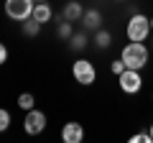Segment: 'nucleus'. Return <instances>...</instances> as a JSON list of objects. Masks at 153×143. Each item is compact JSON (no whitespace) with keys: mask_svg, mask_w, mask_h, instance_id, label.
Returning a JSON list of instances; mask_svg holds the SVG:
<instances>
[{"mask_svg":"<svg viewBox=\"0 0 153 143\" xmlns=\"http://www.w3.org/2000/svg\"><path fill=\"white\" fill-rule=\"evenodd\" d=\"M120 59L125 61L128 69H146L148 66V59H151V54H148V46L143 44V41H130V44L123 46L120 51Z\"/></svg>","mask_w":153,"mask_h":143,"instance_id":"nucleus-1","label":"nucleus"},{"mask_svg":"<svg viewBox=\"0 0 153 143\" xmlns=\"http://www.w3.org/2000/svg\"><path fill=\"white\" fill-rule=\"evenodd\" d=\"M125 33H128V41H148V36L153 33L151 18L143 16V13H133V16L128 18Z\"/></svg>","mask_w":153,"mask_h":143,"instance_id":"nucleus-2","label":"nucleus"},{"mask_svg":"<svg viewBox=\"0 0 153 143\" xmlns=\"http://www.w3.org/2000/svg\"><path fill=\"white\" fill-rule=\"evenodd\" d=\"M33 5H36V0H5L3 10H5V16L10 21L23 23V21H28L33 16Z\"/></svg>","mask_w":153,"mask_h":143,"instance_id":"nucleus-3","label":"nucleus"},{"mask_svg":"<svg viewBox=\"0 0 153 143\" xmlns=\"http://www.w3.org/2000/svg\"><path fill=\"white\" fill-rule=\"evenodd\" d=\"M71 77H74L76 84H82V87H89V84L97 82V69L89 59H76L71 64Z\"/></svg>","mask_w":153,"mask_h":143,"instance_id":"nucleus-4","label":"nucleus"},{"mask_svg":"<svg viewBox=\"0 0 153 143\" xmlns=\"http://www.w3.org/2000/svg\"><path fill=\"white\" fill-rule=\"evenodd\" d=\"M46 125H49V118H46V112L41 110H28L26 118H23V130H26V136H38V133H44Z\"/></svg>","mask_w":153,"mask_h":143,"instance_id":"nucleus-5","label":"nucleus"},{"mask_svg":"<svg viewBox=\"0 0 153 143\" xmlns=\"http://www.w3.org/2000/svg\"><path fill=\"white\" fill-rule=\"evenodd\" d=\"M117 84L125 95H138L143 89V77L138 69H125L123 74H117Z\"/></svg>","mask_w":153,"mask_h":143,"instance_id":"nucleus-6","label":"nucleus"},{"mask_svg":"<svg viewBox=\"0 0 153 143\" xmlns=\"http://www.w3.org/2000/svg\"><path fill=\"white\" fill-rule=\"evenodd\" d=\"M61 141H64V143H82V141H84V128H82V123L69 120L64 128H61Z\"/></svg>","mask_w":153,"mask_h":143,"instance_id":"nucleus-7","label":"nucleus"},{"mask_svg":"<svg viewBox=\"0 0 153 143\" xmlns=\"http://www.w3.org/2000/svg\"><path fill=\"white\" fill-rule=\"evenodd\" d=\"M82 23H84V31H100L102 23H105L102 10H100V8H87L84 16H82Z\"/></svg>","mask_w":153,"mask_h":143,"instance_id":"nucleus-8","label":"nucleus"},{"mask_svg":"<svg viewBox=\"0 0 153 143\" xmlns=\"http://www.w3.org/2000/svg\"><path fill=\"white\" fill-rule=\"evenodd\" d=\"M61 16H64V21L76 23V21H82V16H84V5L79 3V0H66V3H64V10H61Z\"/></svg>","mask_w":153,"mask_h":143,"instance_id":"nucleus-9","label":"nucleus"},{"mask_svg":"<svg viewBox=\"0 0 153 143\" xmlns=\"http://www.w3.org/2000/svg\"><path fill=\"white\" fill-rule=\"evenodd\" d=\"M31 18H36L41 26H44V23H51V18H54V8L49 5V0L36 3V5H33V16H31Z\"/></svg>","mask_w":153,"mask_h":143,"instance_id":"nucleus-10","label":"nucleus"},{"mask_svg":"<svg viewBox=\"0 0 153 143\" xmlns=\"http://www.w3.org/2000/svg\"><path fill=\"white\" fill-rule=\"evenodd\" d=\"M89 46V39H87V31H79V33H71L69 39V49L71 51H84Z\"/></svg>","mask_w":153,"mask_h":143,"instance_id":"nucleus-11","label":"nucleus"},{"mask_svg":"<svg viewBox=\"0 0 153 143\" xmlns=\"http://www.w3.org/2000/svg\"><path fill=\"white\" fill-rule=\"evenodd\" d=\"M92 44L97 46V49H110V46H112V33H107L105 28H100V31H94Z\"/></svg>","mask_w":153,"mask_h":143,"instance_id":"nucleus-12","label":"nucleus"},{"mask_svg":"<svg viewBox=\"0 0 153 143\" xmlns=\"http://www.w3.org/2000/svg\"><path fill=\"white\" fill-rule=\"evenodd\" d=\"M18 107H21L23 112L33 110V107H36V97H33L31 92H23V95H18Z\"/></svg>","mask_w":153,"mask_h":143,"instance_id":"nucleus-13","label":"nucleus"},{"mask_svg":"<svg viewBox=\"0 0 153 143\" xmlns=\"http://www.w3.org/2000/svg\"><path fill=\"white\" fill-rule=\"evenodd\" d=\"M71 33H74V28H71V23L61 18V21H59V26H56V36H59L61 41H69V39H71Z\"/></svg>","mask_w":153,"mask_h":143,"instance_id":"nucleus-14","label":"nucleus"},{"mask_svg":"<svg viewBox=\"0 0 153 143\" xmlns=\"http://www.w3.org/2000/svg\"><path fill=\"white\" fill-rule=\"evenodd\" d=\"M38 31H41V23L36 21V18H28V21H23V33L26 36H38Z\"/></svg>","mask_w":153,"mask_h":143,"instance_id":"nucleus-15","label":"nucleus"},{"mask_svg":"<svg viewBox=\"0 0 153 143\" xmlns=\"http://www.w3.org/2000/svg\"><path fill=\"white\" fill-rule=\"evenodd\" d=\"M8 128H10V112L5 107H0V133H5Z\"/></svg>","mask_w":153,"mask_h":143,"instance_id":"nucleus-16","label":"nucleus"},{"mask_svg":"<svg viewBox=\"0 0 153 143\" xmlns=\"http://www.w3.org/2000/svg\"><path fill=\"white\" fill-rule=\"evenodd\" d=\"M130 143H153L151 130H143V133H135V136H130Z\"/></svg>","mask_w":153,"mask_h":143,"instance_id":"nucleus-17","label":"nucleus"},{"mask_svg":"<svg viewBox=\"0 0 153 143\" xmlns=\"http://www.w3.org/2000/svg\"><path fill=\"white\" fill-rule=\"evenodd\" d=\"M125 69H128V66H125V61H123V59H115V61H110V72H112L115 77H117V74H123Z\"/></svg>","mask_w":153,"mask_h":143,"instance_id":"nucleus-18","label":"nucleus"},{"mask_svg":"<svg viewBox=\"0 0 153 143\" xmlns=\"http://www.w3.org/2000/svg\"><path fill=\"white\" fill-rule=\"evenodd\" d=\"M5 61H8V46L0 44V64H5Z\"/></svg>","mask_w":153,"mask_h":143,"instance_id":"nucleus-19","label":"nucleus"},{"mask_svg":"<svg viewBox=\"0 0 153 143\" xmlns=\"http://www.w3.org/2000/svg\"><path fill=\"white\" fill-rule=\"evenodd\" d=\"M148 130H151V138H153V123H151V128H148Z\"/></svg>","mask_w":153,"mask_h":143,"instance_id":"nucleus-20","label":"nucleus"},{"mask_svg":"<svg viewBox=\"0 0 153 143\" xmlns=\"http://www.w3.org/2000/svg\"><path fill=\"white\" fill-rule=\"evenodd\" d=\"M151 28H153V16H151Z\"/></svg>","mask_w":153,"mask_h":143,"instance_id":"nucleus-21","label":"nucleus"},{"mask_svg":"<svg viewBox=\"0 0 153 143\" xmlns=\"http://www.w3.org/2000/svg\"><path fill=\"white\" fill-rule=\"evenodd\" d=\"M36 3H44V0H36Z\"/></svg>","mask_w":153,"mask_h":143,"instance_id":"nucleus-22","label":"nucleus"},{"mask_svg":"<svg viewBox=\"0 0 153 143\" xmlns=\"http://www.w3.org/2000/svg\"><path fill=\"white\" fill-rule=\"evenodd\" d=\"M115 3H123V0H115Z\"/></svg>","mask_w":153,"mask_h":143,"instance_id":"nucleus-23","label":"nucleus"}]
</instances>
